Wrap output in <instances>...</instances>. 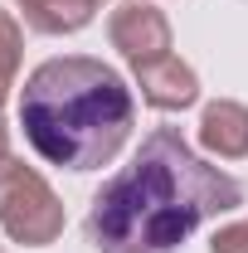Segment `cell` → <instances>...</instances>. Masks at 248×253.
<instances>
[{
    "mask_svg": "<svg viewBox=\"0 0 248 253\" xmlns=\"http://www.w3.org/2000/svg\"><path fill=\"white\" fill-rule=\"evenodd\" d=\"M244 205V185L190 151L175 126H156L141 151L93 195L88 239L102 253H175L205 219Z\"/></svg>",
    "mask_w": 248,
    "mask_h": 253,
    "instance_id": "obj_1",
    "label": "cell"
},
{
    "mask_svg": "<svg viewBox=\"0 0 248 253\" xmlns=\"http://www.w3.org/2000/svg\"><path fill=\"white\" fill-rule=\"evenodd\" d=\"M136 102L122 73L88 54H63L39 63L20 93V126L49 166L97 170L131 136Z\"/></svg>",
    "mask_w": 248,
    "mask_h": 253,
    "instance_id": "obj_2",
    "label": "cell"
},
{
    "mask_svg": "<svg viewBox=\"0 0 248 253\" xmlns=\"http://www.w3.org/2000/svg\"><path fill=\"white\" fill-rule=\"evenodd\" d=\"M0 229L25 249H44L63 234L59 195L20 156H0Z\"/></svg>",
    "mask_w": 248,
    "mask_h": 253,
    "instance_id": "obj_3",
    "label": "cell"
},
{
    "mask_svg": "<svg viewBox=\"0 0 248 253\" xmlns=\"http://www.w3.org/2000/svg\"><path fill=\"white\" fill-rule=\"evenodd\" d=\"M107 34H112V49H122V59L131 68H141V63H156L170 54V20L146 5V0H126L112 10V20H107Z\"/></svg>",
    "mask_w": 248,
    "mask_h": 253,
    "instance_id": "obj_4",
    "label": "cell"
},
{
    "mask_svg": "<svg viewBox=\"0 0 248 253\" xmlns=\"http://www.w3.org/2000/svg\"><path fill=\"white\" fill-rule=\"evenodd\" d=\"M136 83H141V97L151 107H161V112H180V107H190L200 97L195 68L180 63L175 54H165V59H156V63H141L136 68Z\"/></svg>",
    "mask_w": 248,
    "mask_h": 253,
    "instance_id": "obj_5",
    "label": "cell"
},
{
    "mask_svg": "<svg viewBox=\"0 0 248 253\" xmlns=\"http://www.w3.org/2000/svg\"><path fill=\"white\" fill-rule=\"evenodd\" d=\"M200 141H205V151H214L224 161L248 156V107L229 102V97L209 102L205 117H200Z\"/></svg>",
    "mask_w": 248,
    "mask_h": 253,
    "instance_id": "obj_6",
    "label": "cell"
},
{
    "mask_svg": "<svg viewBox=\"0 0 248 253\" xmlns=\"http://www.w3.org/2000/svg\"><path fill=\"white\" fill-rule=\"evenodd\" d=\"M25 10V25L39 34H73L93 20L97 0H15Z\"/></svg>",
    "mask_w": 248,
    "mask_h": 253,
    "instance_id": "obj_7",
    "label": "cell"
},
{
    "mask_svg": "<svg viewBox=\"0 0 248 253\" xmlns=\"http://www.w3.org/2000/svg\"><path fill=\"white\" fill-rule=\"evenodd\" d=\"M20 54H25V30L10 10H0V102L15 88V73H20Z\"/></svg>",
    "mask_w": 248,
    "mask_h": 253,
    "instance_id": "obj_8",
    "label": "cell"
},
{
    "mask_svg": "<svg viewBox=\"0 0 248 253\" xmlns=\"http://www.w3.org/2000/svg\"><path fill=\"white\" fill-rule=\"evenodd\" d=\"M209 253H248V219H234V224H224V229H214Z\"/></svg>",
    "mask_w": 248,
    "mask_h": 253,
    "instance_id": "obj_9",
    "label": "cell"
},
{
    "mask_svg": "<svg viewBox=\"0 0 248 253\" xmlns=\"http://www.w3.org/2000/svg\"><path fill=\"white\" fill-rule=\"evenodd\" d=\"M0 156H10V126H5V117H0Z\"/></svg>",
    "mask_w": 248,
    "mask_h": 253,
    "instance_id": "obj_10",
    "label": "cell"
}]
</instances>
